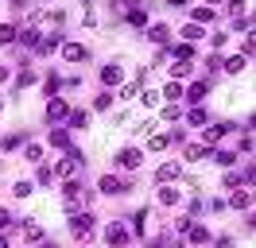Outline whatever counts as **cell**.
Segmentation results:
<instances>
[{"mask_svg": "<svg viewBox=\"0 0 256 248\" xmlns=\"http://www.w3.org/2000/svg\"><path fill=\"white\" fill-rule=\"evenodd\" d=\"M82 163H86V159H82V152H74V148H70V152H66L62 159H58V167H54V174H58V178H74Z\"/></svg>", "mask_w": 256, "mask_h": 248, "instance_id": "cell-1", "label": "cell"}, {"mask_svg": "<svg viewBox=\"0 0 256 248\" xmlns=\"http://www.w3.org/2000/svg\"><path fill=\"white\" fill-rule=\"evenodd\" d=\"M105 240H109L112 248H124V244H128V229L120 225V221H112L109 229H105Z\"/></svg>", "mask_w": 256, "mask_h": 248, "instance_id": "cell-2", "label": "cell"}, {"mask_svg": "<svg viewBox=\"0 0 256 248\" xmlns=\"http://www.w3.org/2000/svg\"><path fill=\"white\" fill-rule=\"evenodd\" d=\"M82 198H94V194H82V186H78V182H66V186H62V202L70 206V210H74Z\"/></svg>", "mask_w": 256, "mask_h": 248, "instance_id": "cell-3", "label": "cell"}, {"mask_svg": "<svg viewBox=\"0 0 256 248\" xmlns=\"http://www.w3.org/2000/svg\"><path fill=\"white\" fill-rule=\"evenodd\" d=\"M120 78H124V66H120V62H109V66H101V82H105V86H116Z\"/></svg>", "mask_w": 256, "mask_h": 248, "instance_id": "cell-4", "label": "cell"}, {"mask_svg": "<svg viewBox=\"0 0 256 248\" xmlns=\"http://www.w3.org/2000/svg\"><path fill=\"white\" fill-rule=\"evenodd\" d=\"M62 116H70L66 101H62V97H50V101H47V120H62Z\"/></svg>", "mask_w": 256, "mask_h": 248, "instance_id": "cell-5", "label": "cell"}, {"mask_svg": "<svg viewBox=\"0 0 256 248\" xmlns=\"http://www.w3.org/2000/svg\"><path fill=\"white\" fill-rule=\"evenodd\" d=\"M124 190H132V186L120 182L116 174H105V178H101V194H124Z\"/></svg>", "mask_w": 256, "mask_h": 248, "instance_id": "cell-6", "label": "cell"}, {"mask_svg": "<svg viewBox=\"0 0 256 248\" xmlns=\"http://www.w3.org/2000/svg\"><path fill=\"white\" fill-rule=\"evenodd\" d=\"M70 225H74V232H78V236H86V232H94V214H74V221H70Z\"/></svg>", "mask_w": 256, "mask_h": 248, "instance_id": "cell-7", "label": "cell"}, {"mask_svg": "<svg viewBox=\"0 0 256 248\" xmlns=\"http://www.w3.org/2000/svg\"><path fill=\"white\" fill-rule=\"evenodd\" d=\"M148 39H152V43H167V39H171V28H167V24H152V28H148Z\"/></svg>", "mask_w": 256, "mask_h": 248, "instance_id": "cell-8", "label": "cell"}, {"mask_svg": "<svg viewBox=\"0 0 256 248\" xmlns=\"http://www.w3.org/2000/svg\"><path fill=\"white\" fill-rule=\"evenodd\" d=\"M86 54H90V50H86L82 43H66V46H62V58H66V62H82Z\"/></svg>", "mask_w": 256, "mask_h": 248, "instance_id": "cell-9", "label": "cell"}, {"mask_svg": "<svg viewBox=\"0 0 256 248\" xmlns=\"http://www.w3.org/2000/svg\"><path fill=\"white\" fill-rule=\"evenodd\" d=\"M16 39L24 46H39V28H24V31H16Z\"/></svg>", "mask_w": 256, "mask_h": 248, "instance_id": "cell-10", "label": "cell"}, {"mask_svg": "<svg viewBox=\"0 0 256 248\" xmlns=\"http://www.w3.org/2000/svg\"><path fill=\"white\" fill-rule=\"evenodd\" d=\"M222 62H225V70H229V74H240V70L248 66V58H244V54H233V58H222Z\"/></svg>", "mask_w": 256, "mask_h": 248, "instance_id": "cell-11", "label": "cell"}, {"mask_svg": "<svg viewBox=\"0 0 256 248\" xmlns=\"http://www.w3.org/2000/svg\"><path fill=\"white\" fill-rule=\"evenodd\" d=\"M120 163H124V167H140V152H136V148H124V152H120Z\"/></svg>", "mask_w": 256, "mask_h": 248, "instance_id": "cell-12", "label": "cell"}, {"mask_svg": "<svg viewBox=\"0 0 256 248\" xmlns=\"http://www.w3.org/2000/svg\"><path fill=\"white\" fill-rule=\"evenodd\" d=\"M178 163H167V167H160V182H171V178H178Z\"/></svg>", "mask_w": 256, "mask_h": 248, "instance_id": "cell-13", "label": "cell"}, {"mask_svg": "<svg viewBox=\"0 0 256 248\" xmlns=\"http://www.w3.org/2000/svg\"><path fill=\"white\" fill-rule=\"evenodd\" d=\"M186 97H190L194 105H198V101H202V97H206V82H194L190 90H186Z\"/></svg>", "mask_w": 256, "mask_h": 248, "instance_id": "cell-14", "label": "cell"}, {"mask_svg": "<svg viewBox=\"0 0 256 248\" xmlns=\"http://www.w3.org/2000/svg\"><path fill=\"white\" fill-rule=\"evenodd\" d=\"M225 132H229V124H210V128H206V140L214 144V140H222Z\"/></svg>", "mask_w": 256, "mask_h": 248, "instance_id": "cell-15", "label": "cell"}, {"mask_svg": "<svg viewBox=\"0 0 256 248\" xmlns=\"http://www.w3.org/2000/svg\"><path fill=\"white\" fill-rule=\"evenodd\" d=\"M24 159H28V163H39V159H43V148H39V144H28V148H24Z\"/></svg>", "mask_w": 256, "mask_h": 248, "instance_id": "cell-16", "label": "cell"}, {"mask_svg": "<svg viewBox=\"0 0 256 248\" xmlns=\"http://www.w3.org/2000/svg\"><path fill=\"white\" fill-rule=\"evenodd\" d=\"M160 202H163V206H175V202H178V190H175V186H163V190H160Z\"/></svg>", "mask_w": 256, "mask_h": 248, "instance_id": "cell-17", "label": "cell"}, {"mask_svg": "<svg viewBox=\"0 0 256 248\" xmlns=\"http://www.w3.org/2000/svg\"><path fill=\"white\" fill-rule=\"evenodd\" d=\"M58 86H62V78H58V74H47V82H43L47 97H54V93H58Z\"/></svg>", "mask_w": 256, "mask_h": 248, "instance_id": "cell-18", "label": "cell"}, {"mask_svg": "<svg viewBox=\"0 0 256 248\" xmlns=\"http://www.w3.org/2000/svg\"><path fill=\"white\" fill-rule=\"evenodd\" d=\"M182 35H186V43H190V39H202L206 31H202V24H186V28H182Z\"/></svg>", "mask_w": 256, "mask_h": 248, "instance_id": "cell-19", "label": "cell"}, {"mask_svg": "<svg viewBox=\"0 0 256 248\" xmlns=\"http://www.w3.org/2000/svg\"><path fill=\"white\" fill-rule=\"evenodd\" d=\"M50 144H54V148H70V136H66L62 128H54V132H50Z\"/></svg>", "mask_w": 256, "mask_h": 248, "instance_id": "cell-20", "label": "cell"}, {"mask_svg": "<svg viewBox=\"0 0 256 248\" xmlns=\"http://www.w3.org/2000/svg\"><path fill=\"white\" fill-rule=\"evenodd\" d=\"M171 78H190V62H175V66H171Z\"/></svg>", "mask_w": 256, "mask_h": 248, "instance_id": "cell-21", "label": "cell"}, {"mask_svg": "<svg viewBox=\"0 0 256 248\" xmlns=\"http://www.w3.org/2000/svg\"><path fill=\"white\" fill-rule=\"evenodd\" d=\"M0 43H16V28L12 24H0Z\"/></svg>", "mask_w": 256, "mask_h": 248, "instance_id": "cell-22", "label": "cell"}, {"mask_svg": "<svg viewBox=\"0 0 256 248\" xmlns=\"http://www.w3.org/2000/svg\"><path fill=\"white\" fill-rule=\"evenodd\" d=\"M86 120H90V112H70V128H86Z\"/></svg>", "mask_w": 256, "mask_h": 248, "instance_id": "cell-23", "label": "cell"}, {"mask_svg": "<svg viewBox=\"0 0 256 248\" xmlns=\"http://www.w3.org/2000/svg\"><path fill=\"white\" fill-rule=\"evenodd\" d=\"M163 97H167V101H178V97H182V86H178V82H171V86L163 90Z\"/></svg>", "mask_w": 256, "mask_h": 248, "instance_id": "cell-24", "label": "cell"}, {"mask_svg": "<svg viewBox=\"0 0 256 248\" xmlns=\"http://www.w3.org/2000/svg\"><path fill=\"white\" fill-rule=\"evenodd\" d=\"M175 54H178V62H190V58H194L190 43H178V46H175Z\"/></svg>", "mask_w": 256, "mask_h": 248, "instance_id": "cell-25", "label": "cell"}, {"mask_svg": "<svg viewBox=\"0 0 256 248\" xmlns=\"http://www.w3.org/2000/svg\"><path fill=\"white\" fill-rule=\"evenodd\" d=\"M186 232H190V240H194V244H206V240H210V232H206V229H194V225H190Z\"/></svg>", "mask_w": 256, "mask_h": 248, "instance_id": "cell-26", "label": "cell"}, {"mask_svg": "<svg viewBox=\"0 0 256 248\" xmlns=\"http://www.w3.org/2000/svg\"><path fill=\"white\" fill-rule=\"evenodd\" d=\"M128 24H136V28H144V24H148V16L140 12V8H132V12H128Z\"/></svg>", "mask_w": 256, "mask_h": 248, "instance_id": "cell-27", "label": "cell"}, {"mask_svg": "<svg viewBox=\"0 0 256 248\" xmlns=\"http://www.w3.org/2000/svg\"><path fill=\"white\" fill-rule=\"evenodd\" d=\"M210 20H214V8H198L194 12V24H210Z\"/></svg>", "mask_w": 256, "mask_h": 248, "instance_id": "cell-28", "label": "cell"}, {"mask_svg": "<svg viewBox=\"0 0 256 248\" xmlns=\"http://www.w3.org/2000/svg\"><path fill=\"white\" fill-rule=\"evenodd\" d=\"M186 120H190V124H206V112H202V108H190V112H186Z\"/></svg>", "mask_w": 256, "mask_h": 248, "instance_id": "cell-29", "label": "cell"}, {"mask_svg": "<svg viewBox=\"0 0 256 248\" xmlns=\"http://www.w3.org/2000/svg\"><path fill=\"white\" fill-rule=\"evenodd\" d=\"M32 82H35V74H32V70H24V74L16 78V90H24V86H32Z\"/></svg>", "mask_w": 256, "mask_h": 248, "instance_id": "cell-30", "label": "cell"}, {"mask_svg": "<svg viewBox=\"0 0 256 248\" xmlns=\"http://www.w3.org/2000/svg\"><path fill=\"white\" fill-rule=\"evenodd\" d=\"M12 190H16V198H28V194H32L35 186H32V182H16V186H12Z\"/></svg>", "mask_w": 256, "mask_h": 248, "instance_id": "cell-31", "label": "cell"}, {"mask_svg": "<svg viewBox=\"0 0 256 248\" xmlns=\"http://www.w3.org/2000/svg\"><path fill=\"white\" fill-rule=\"evenodd\" d=\"M24 236H28V240H43V229H39V225H28V229H24Z\"/></svg>", "mask_w": 256, "mask_h": 248, "instance_id": "cell-32", "label": "cell"}, {"mask_svg": "<svg viewBox=\"0 0 256 248\" xmlns=\"http://www.w3.org/2000/svg\"><path fill=\"white\" fill-rule=\"evenodd\" d=\"M248 202H252V198H248V194H240V190L233 194V206H237V210H248Z\"/></svg>", "mask_w": 256, "mask_h": 248, "instance_id": "cell-33", "label": "cell"}, {"mask_svg": "<svg viewBox=\"0 0 256 248\" xmlns=\"http://www.w3.org/2000/svg\"><path fill=\"white\" fill-rule=\"evenodd\" d=\"M206 148H186V159H190V163H194V159H206Z\"/></svg>", "mask_w": 256, "mask_h": 248, "instance_id": "cell-34", "label": "cell"}, {"mask_svg": "<svg viewBox=\"0 0 256 248\" xmlns=\"http://www.w3.org/2000/svg\"><path fill=\"white\" fill-rule=\"evenodd\" d=\"M240 178H244L240 170H229V174H225V186H240Z\"/></svg>", "mask_w": 256, "mask_h": 248, "instance_id": "cell-35", "label": "cell"}, {"mask_svg": "<svg viewBox=\"0 0 256 248\" xmlns=\"http://www.w3.org/2000/svg\"><path fill=\"white\" fill-rule=\"evenodd\" d=\"M214 159H218L222 167H229V163H233V152H214Z\"/></svg>", "mask_w": 256, "mask_h": 248, "instance_id": "cell-36", "label": "cell"}, {"mask_svg": "<svg viewBox=\"0 0 256 248\" xmlns=\"http://www.w3.org/2000/svg\"><path fill=\"white\" fill-rule=\"evenodd\" d=\"M178 116H182V108H175V105L163 108V120H178Z\"/></svg>", "mask_w": 256, "mask_h": 248, "instance_id": "cell-37", "label": "cell"}, {"mask_svg": "<svg viewBox=\"0 0 256 248\" xmlns=\"http://www.w3.org/2000/svg\"><path fill=\"white\" fill-rule=\"evenodd\" d=\"M116 8H128V12H132V8H140V0H116Z\"/></svg>", "mask_w": 256, "mask_h": 248, "instance_id": "cell-38", "label": "cell"}, {"mask_svg": "<svg viewBox=\"0 0 256 248\" xmlns=\"http://www.w3.org/2000/svg\"><path fill=\"white\" fill-rule=\"evenodd\" d=\"M8 221H12V214H8V210H0V229H8Z\"/></svg>", "mask_w": 256, "mask_h": 248, "instance_id": "cell-39", "label": "cell"}, {"mask_svg": "<svg viewBox=\"0 0 256 248\" xmlns=\"http://www.w3.org/2000/svg\"><path fill=\"white\" fill-rule=\"evenodd\" d=\"M167 4H171V8H182V4H190V0H167Z\"/></svg>", "mask_w": 256, "mask_h": 248, "instance_id": "cell-40", "label": "cell"}, {"mask_svg": "<svg viewBox=\"0 0 256 248\" xmlns=\"http://www.w3.org/2000/svg\"><path fill=\"white\" fill-rule=\"evenodd\" d=\"M0 82H8V66H0Z\"/></svg>", "mask_w": 256, "mask_h": 248, "instance_id": "cell-41", "label": "cell"}, {"mask_svg": "<svg viewBox=\"0 0 256 248\" xmlns=\"http://www.w3.org/2000/svg\"><path fill=\"white\" fill-rule=\"evenodd\" d=\"M240 8H244V0H233V12H240Z\"/></svg>", "mask_w": 256, "mask_h": 248, "instance_id": "cell-42", "label": "cell"}, {"mask_svg": "<svg viewBox=\"0 0 256 248\" xmlns=\"http://www.w3.org/2000/svg\"><path fill=\"white\" fill-rule=\"evenodd\" d=\"M39 248H58V244H54V240H43V244H39Z\"/></svg>", "mask_w": 256, "mask_h": 248, "instance_id": "cell-43", "label": "cell"}, {"mask_svg": "<svg viewBox=\"0 0 256 248\" xmlns=\"http://www.w3.org/2000/svg\"><path fill=\"white\" fill-rule=\"evenodd\" d=\"M0 248H8V240H4V236H0Z\"/></svg>", "mask_w": 256, "mask_h": 248, "instance_id": "cell-44", "label": "cell"}, {"mask_svg": "<svg viewBox=\"0 0 256 248\" xmlns=\"http://www.w3.org/2000/svg\"><path fill=\"white\" fill-rule=\"evenodd\" d=\"M214 4H218V0H210V4H206V8H214Z\"/></svg>", "mask_w": 256, "mask_h": 248, "instance_id": "cell-45", "label": "cell"}, {"mask_svg": "<svg viewBox=\"0 0 256 248\" xmlns=\"http://www.w3.org/2000/svg\"><path fill=\"white\" fill-rule=\"evenodd\" d=\"M0 108H4V97H0Z\"/></svg>", "mask_w": 256, "mask_h": 248, "instance_id": "cell-46", "label": "cell"}]
</instances>
